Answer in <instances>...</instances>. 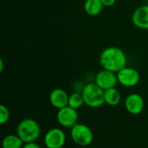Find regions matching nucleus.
<instances>
[{"mask_svg":"<svg viewBox=\"0 0 148 148\" xmlns=\"http://www.w3.org/2000/svg\"><path fill=\"white\" fill-rule=\"evenodd\" d=\"M100 64L103 69L118 73L127 65V56L118 47L106 48L100 55Z\"/></svg>","mask_w":148,"mask_h":148,"instance_id":"1","label":"nucleus"},{"mask_svg":"<svg viewBox=\"0 0 148 148\" xmlns=\"http://www.w3.org/2000/svg\"><path fill=\"white\" fill-rule=\"evenodd\" d=\"M16 134L25 143L35 142L40 137L41 128L37 121L27 118L21 121L16 128Z\"/></svg>","mask_w":148,"mask_h":148,"instance_id":"2","label":"nucleus"},{"mask_svg":"<svg viewBox=\"0 0 148 148\" xmlns=\"http://www.w3.org/2000/svg\"><path fill=\"white\" fill-rule=\"evenodd\" d=\"M82 94L85 104L92 108H100L105 103L104 90L95 82L85 85L82 88Z\"/></svg>","mask_w":148,"mask_h":148,"instance_id":"3","label":"nucleus"},{"mask_svg":"<svg viewBox=\"0 0 148 148\" xmlns=\"http://www.w3.org/2000/svg\"><path fill=\"white\" fill-rule=\"evenodd\" d=\"M70 134L73 141L80 147H88L94 140L92 130L84 124L77 123L75 125L71 128Z\"/></svg>","mask_w":148,"mask_h":148,"instance_id":"4","label":"nucleus"},{"mask_svg":"<svg viewBox=\"0 0 148 148\" xmlns=\"http://www.w3.org/2000/svg\"><path fill=\"white\" fill-rule=\"evenodd\" d=\"M117 74L118 82L127 88H132L136 86L140 80V73L134 68L125 67L121 69Z\"/></svg>","mask_w":148,"mask_h":148,"instance_id":"5","label":"nucleus"},{"mask_svg":"<svg viewBox=\"0 0 148 148\" xmlns=\"http://www.w3.org/2000/svg\"><path fill=\"white\" fill-rule=\"evenodd\" d=\"M43 141L47 148H62L66 142V134L62 129L53 127L45 134Z\"/></svg>","mask_w":148,"mask_h":148,"instance_id":"6","label":"nucleus"},{"mask_svg":"<svg viewBox=\"0 0 148 148\" xmlns=\"http://www.w3.org/2000/svg\"><path fill=\"white\" fill-rule=\"evenodd\" d=\"M58 123L66 128H72L78 121V113L75 108L67 106L58 110L56 114Z\"/></svg>","mask_w":148,"mask_h":148,"instance_id":"7","label":"nucleus"},{"mask_svg":"<svg viewBox=\"0 0 148 148\" xmlns=\"http://www.w3.org/2000/svg\"><path fill=\"white\" fill-rule=\"evenodd\" d=\"M95 82L104 91L112 88H115L118 83L117 74L107 69H101L95 75Z\"/></svg>","mask_w":148,"mask_h":148,"instance_id":"8","label":"nucleus"},{"mask_svg":"<svg viewBox=\"0 0 148 148\" xmlns=\"http://www.w3.org/2000/svg\"><path fill=\"white\" fill-rule=\"evenodd\" d=\"M144 106V100L139 94H130L125 100V108L127 111L134 115L140 114L143 111Z\"/></svg>","mask_w":148,"mask_h":148,"instance_id":"9","label":"nucleus"},{"mask_svg":"<svg viewBox=\"0 0 148 148\" xmlns=\"http://www.w3.org/2000/svg\"><path fill=\"white\" fill-rule=\"evenodd\" d=\"M69 97V95L62 88H55L49 95V101L55 108L59 110L68 106Z\"/></svg>","mask_w":148,"mask_h":148,"instance_id":"10","label":"nucleus"},{"mask_svg":"<svg viewBox=\"0 0 148 148\" xmlns=\"http://www.w3.org/2000/svg\"><path fill=\"white\" fill-rule=\"evenodd\" d=\"M134 24L141 29H148V4L138 7L132 15Z\"/></svg>","mask_w":148,"mask_h":148,"instance_id":"11","label":"nucleus"},{"mask_svg":"<svg viewBox=\"0 0 148 148\" xmlns=\"http://www.w3.org/2000/svg\"><path fill=\"white\" fill-rule=\"evenodd\" d=\"M103 3L101 0H86L84 3L85 12L89 16H97L103 10Z\"/></svg>","mask_w":148,"mask_h":148,"instance_id":"12","label":"nucleus"},{"mask_svg":"<svg viewBox=\"0 0 148 148\" xmlns=\"http://www.w3.org/2000/svg\"><path fill=\"white\" fill-rule=\"evenodd\" d=\"M104 99L105 103L109 106L114 107L121 102V95L120 91L116 88H112L104 91Z\"/></svg>","mask_w":148,"mask_h":148,"instance_id":"13","label":"nucleus"},{"mask_svg":"<svg viewBox=\"0 0 148 148\" xmlns=\"http://www.w3.org/2000/svg\"><path fill=\"white\" fill-rule=\"evenodd\" d=\"M24 142L17 134H8L2 141L3 148H23Z\"/></svg>","mask_w":148,"mask_h":148,"instance_id":"14","label":"nucleus"},{"mask_svg":"<svg viewBox=\"0 0 148 148\" xmlns=\"http://www.w3.org/2000/svg\"><path fill=\"white\" fill-rule=\"evenodd\" d=\"M83 104H85V102H84V99H83L82 92L81 93L80 92H74L69 95L68 106H69L70 108L77 110V109L81 108L83 106Z\"/></svg>","mask_w":148,"mask_h":148,"instance_id":"15","label":"nucleus"},{"mask_svg":"<svg viewBox=\"0 0 148 148\" xmlns=\"http://www.w3.org/2000/svg\"><path fill=\"white\" fill-rule=\"evenodd\" d=\"M10 116V114L9 109L4 105H1L0 106V124L3 125L7 123L9 121Z\"/></svg>","mask_w":148,"mask_h":148,"instance_id":"16","label":"nucleus"},{"mask_svg":"<svg viewBox=\"0 0 148 148\" xmlns=\"http://www.w3.org/2000/svg\"><path fill=\"white\" fill-rule=\"evenodd\" d=\"M23 148H41L38 144H36V142H30V143H25L23 145Z\"/></svg>","mask_w":148,"mask_h":148,"instance_id":"17","label":"nucleus"},{"mask_svg":"<svg viewBox=\"0 0 148 148\" xmlns=\"http://www.w3.org/2000/svg\"><path fill=\"white\" fill-rule=\"evenodd\" d=\"M115 1L116 0H101L103 5L105 7H111V6H113L115 3Z\"/></svg>","mask_w":148,"mask_h":148,"instance_id":"18","label":"nucleus"},{"mask_svg":"<svg viewBox=\"0 0 148 148\" xmlns=\"http://www.w3.org/2000/svg\"><path fill=\"white\" fill-rule=\"evenodd\" d=\"M3 70V60L1 59L0 60V71L2 72Z\"/></svg>","mask_w":148,"mask_h":148,"instance_id":"19","label":"nucleus"}]
</instances>
